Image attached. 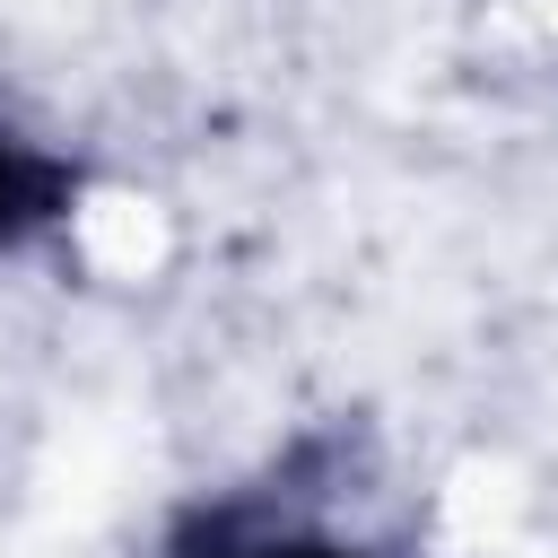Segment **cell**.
I'll return each mask as SVG.
<instances>
[{"instance_id":"cell-1","label":"cell","mask_w":558,"mask_h":558,"mask_svg":"<svg viewBox=\"0 0 558 558\" xmlns=\"http://www.w3.org/2000/svg\"><path fill=\"white\" fill-rule=\"evenodd\" d=\"M52 209H61V166L0 122V244L26 235V227H44Z\"/></svg>"},{"instance_id":"cell-2","label":"cell","mask_w":558,"mask_h":558,"mask_svg":"<svg viewBox=\"0 0 558 558\" xmlns=\"http://www.w3.org/2000/svg\"><path fill=\"white\" fill-rule=\"evenodd\" d=\"M209 558H375V549H357V541H331V532H270V523H253V532H218V549Z\"/></svg>"}]
</instances>
